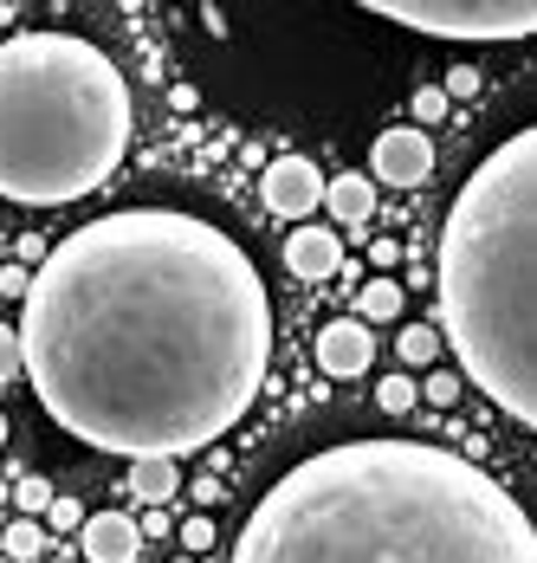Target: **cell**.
<instances>
[{
  "label": "cell",
  "instance_id": "obj_5",
  "mask_svg": "<svg viewBox=\"0 0 537 563\" xmlns=\"http://www.w3.org/2000/svg\"><path fill=\"white\" fill-rule=\"evenodd\" d=\"M382 20L434 40H525L537 33V0H357Z\"/></svg>",
  "mask_w": 537,
  "mask_h": 563
},
{
  "label": "cell",
  "instance_id": "obj_25",
  "mask_svg": "<svg viewBox=\"0 0 537 563\" xmlns=\"http://www.w3.org/2000/svg\"><path fill=\"white\" fill-rule=\"evenodd\" d=\"M136 531H143V538H162V531H168V518H162V506H150V518H143Z\"/></svg>",
  "mask_w": 537,
  "mask_h": 563
},
{
  "label": "cell",
  "instance_id": "obj_18",
  "mask_svg": "<svg viewBox=\"0 0 537 563\" xmlns=\"http://www.w3.org/2000/svg\"><path fill=\"white\" fill-rule=\"evenodd\" d=\"M46 525H53V531H78V525H85V506H78L72 493H53V506H46Z\"/></svg>",
  "mask_w": 537,
  "mask_h": 563
},
{
  "label": "cell",
  "instance_id": "obj_1",
  "mask_svg": "<svg viewBox=\"0 0 537 563\" xmlns=\"http://www.w3.org/2000/svg\"><path fill=\"white\" fill-rule=\"evenodd\" d=\"M266 363V279L215 221L123 208L65 233L26 279L20 369L85 448L201 453L253 408Z\"/></svg>",
  "mask_w": 537,
  "mask_h": 563
},
{
  "label": "cell",
  "instance_id": "obj_11",
  "mask_svg": "<svg viewBox=\"0 0 537 563\" xmlns=\"http://www.w3.org/2000/svg\"><path fill=\"white\" fill-rule=\"evenodd\" d=\"M324 208H330L337 227H363L376 214V181L370 175H330L324 181Z\"/></svg>",
  "mask_w": 537,
  "mask_h": 563
},
{
  "label": "cell",
  "instance_id": "obj_24",
  "mask_svg": "<svg viewBox=\"0 0 537 563\" xmlns=\"http://www.w3.org/2000/svg\"><path fill=\"white\" fill-rule=\"evenodd\" d=\"M0 291H7V298H26V273H20V266H0Z\"/></svg>",
  "mask_w": 537,
  "mask_h": 563
},
{
  "label": "cell",
  "instance_id": "obj_3",
  "mask_svg": "<svg viewBox=\"0 0 537 563\" xmlns=\"http://www.w3.org/2000/svg\"><path fill=\"white\" fill-rule=\"evenodd\" d=\"M440 338L460 383L537 421V130H512L440 227Z\"/></svg>",
  "mask_w": 537,
  "mask_h": 563
},
{
  "label": "cell",
  "instance_id": "obj_13",
  "mask_svg": "<svg viewBox=\"0 0 537 563\" xmlns=\"http://www.w3.org/2000/svg\"><path fill=\"white\" fill-rule=\"evenodd\" d=\"M46 544H53V538H46V525H33V518L0 525V551H7L13 563H40L46 558Z\"/></svg>",
  "mask_w": 537,
  "mask_h": 563
},
{
  "label": "cell",
  "instance_id": "obj_16",
  "mask_svg": "<svg viewBox=\"0 0 537 563\" xmlns=\"http://www.w3.org/2000/svg\"><path fill=\"white\" fill-rule=\"evenodd\" d=\"M402 363H434V350H440V338H434V324H408L402 331Z\"/></svg>",
  "mask_w": 537,
  "mask_h": 563
},
{
  "label": "cell",
  "instance_id": "obj_22",
  "mask_svg": "<svg viewBox=\"0 0 537 563\" xmlns=\"http://www.w3.org/2000/svg\"><path fill=\"white\" fill-rule=\"evenodd\" d=\"M473 91H480V71L473 65H453L447 71V98H473Z\"/></svg>",
  "mask_w": 537,
  "mask_h": 563
},
{
  "label": "cell",
  "instance_id": "obj_17",
  "mask_svg": "<svg viewBox=\"0 0 537 563\" xmlns=\"http://www.w3.org/2000/svg\"><path fill=\"white\" fill-rule=\"evenodd\" d=\"M460 389H467V383H460L453 369H434L428 383H421V395H428L434 408H453V401H460Z\"/></svg>",
  "mask_w": 537,
  "mask_h": 563
},
{
  "label": "cell",
  "instance_id": "obj_19",
  "mask_svg": "<svg viewBox=\"0 0 537 563\" xmlns=\"http://www.w3.org/2000/svg\"><path fill=\"white\" fill-rule=\"evenodd\" d=\"M13 506H20L26 518H33V511H46V506H53V486H46V479H20V486H13Z\"/></svg>",
  "mask_w": 537,
  "mask_h": 563
},
{
  "label": "cell",
  "instance_id": "obj_4",
  "mask_svg": "<svg viewBox=\"0 0 537 563\" xmlns=\"http://www.w3.org/2000/svg\"><path fill=\"white\" fill-rule=\"evenodd\" d=\"M130 85L78 33L0 40V195L65 208L98 195L130 150Z\"/></svg>",
  "mask_w": 537,
  "mask_h": 563
},
{
  "label": "cell",
  "instance_id": "obj_27",
  "mask_svg": "<svg viewBox=\"0 0 537 563\" xmlns=\"http://www.w3.org/2000/svg\"><path fill=\"white\" fill-rule=\"evenodd\" d=\"M182 563H195V558H182Z\"/></svg>",
  "mask_w": 537,
  "mask_h": 563
},
{
  "label": "cell",
  "instance_id": "obj_9",
  "mask_svg": "<svg viewBox=\"0 0 537 563\" xmlns=\"http://www.w3.org/2000/svg\"><path fill=\"white\" fill-rule=\"evenodd\" d=\"M78 544H85V563H136L143 531H136V518H123V511H91V518L78 525Z\"/></svg>",
  "mask_w": 537,
  "mask_h": 563
},
{
  "label": "cell",
  "instance_id": "obj_8",
  "mask_svg": "<svg viewBox=\"0 0 537 563\" xmlns=\"http://www.w3.org/2000/svg\"><path fill=\"white\" fill-rule=\"evenodd\" d=\"M370 356H376V338H370L363 318H337V324L318 331V369L324 376H363Z\"/></svg>",
  "mask_w": 537,
  "mask_h": 563
},
{
  "label": "cell",
  "instance_id": "obj_26",
  "mask_svg": "<svg viewBox=\"0 0 537 563\" xmlns=\"http://www.w3.org/2000/svg\"><path fill=\"white\" fill-rule=\"evenodd\" d=\"M0 441H7V415H0Z\"/></svg>",
  "mask_w": 537,
  "mask_h": 563
},
{
  "label": "cell",
  "instance_id": "obj_23",
  "mask_svg": "<svg viewBox=\"0 0 537 563\" xmlns=\"http://www.w3.org/2000/svg\"><path fill=\"white\" fill-rule=\"evenodd\" d=\"M182 544H188V551L201 558V551L215 544V525H208V518H188V525H182Z\"/></svg>",
  "mask_w": 537,
  "mask_h": 563
},
{
  "label": "cell",
  "instance_id": "obj_14",
  "mask_svg": "<svg viewBox=\"0 0 537 563\" xmlns=\"http://www.w3.org/2000/svg\"><path fill=\"white\" fill-rule=\"evenodd\" d=\"M357 318H363V324H388V318H402V285L395 279H370L363 285V298H357Z\"/></svg>",
  "mask_w": 537,
  "mask_h": 563
},
{
  "label": "cell",
  "instance_id": "obj_21",
  "mask_svg": "<svg viewBox=\"0 0 537 563\" xmlns=\"http://www.w3.org/2000/svg\"><path fill=\"white\" fill-rule=\"evenodd\" d=\"M13 376H20V331L0 324V383H13Z\"/></svg>",
  "mask_w": 537,
  "mask_h": 563
},
{
  "label": "cell",
  "instance_id": "obj_20",
  "mask_svg": "<svg viewBox=\"0 0 537 563\" xmlns=\"http://www.w3.org/2000/svg\"><path fill=\"white\" fill-rule=\"evenodd\" d=\"M447 104H453V98H447L440 85H421V91H415V123H440Z\"/></svg>",
  "mask_w": 537,
  "mask_h": 563
},
{
  "label": "cell",
  "instance_id": "obj_12",
  "mask_svg": "<svg viewBox=\"0 0 537 563\" xmlns=\"http://www.w3.org/2000/svg\"><path fill=\"white\" fill-rule=\"evenodd\" d=\"M175 493H182V466H175L168 453L130 460V499H136V506H168Z\"/></svg>",
  "mask_w": 537,
  "mask_h": 563
},
{
  "label": "cell",
  "instance_id": "obj_2",
  "mask_svg": "<svg viewBox=\"0 0 537 563\" xmlns=\"http://www.w3.org/2000/svg\"><path fill=\"white\" fill-rule=\"evenodd\" d=\"M233 563H537V531L467 453L337 441L272 479Z\"/></svg>",
  "mask_w": 537,
  "mask_h": 563
},
{
  "label": "cell",
  "instance_id": "obj_6",
  "mask_svg": "<svg viewBox=\"0 0 537 563\" xmlns=\"http://www.w3.org/2000/svg\"><path fill=\"white\" fill-rule=\"evenodd\" d=\"M260 195H266L272 214H285V221H305V214L324 201V175H318V163H311V156H278V163H266Z\"/></svg>",
  "mask_w": 537,
  "mask_h": 563
},
{
  "label": "cell",
  "instance_id": "obj_7",
  "mask_svg": "<svg viewBox=\"0 0 537 563\" xmlns=\"http://www.w3.org/2000/svg\"><path fill=\"white\" fill-rule=\"evenodd\" d=\"M370 169H376V181H388V188H421L434 175L428 130H382L376 150H370Z\"/></svg>",
  "mask_w": 537,
  "mask_h": 563
},
{
  "label": "cell",
  "instance_id": "obj_10",
  "mask_svg": "<svg viewBox=\"0 0 537 563\" xmlns=\"http://www.w3.org/2000/svg\"><path fill=\"white\" fill-rule=\"evenodd\" d=\"M343 266V240L330 233V227H298V233H285V273L305 285L330 279Z\"/></svg>",
  "mask_w": 537,
  "mask_h": 563
},
{
  "label": "cell",
  "instance_id": "obj_28",
  "mask_svg": "<svg viewBox=\"0 0 537 563\" xmlns=\"http://www.w3.org/2000/svg\"><path fill=\"white\" fill-rule=\"evenodd\" d=\"M0 525H7V518H0Z\"/></svg>",
  "mask_w": 537,
  "mask_h": 563
},
{
  "label": "cell",
  "instance_id": "obj_15",
  "mask_svg": "<svg viewBox=\"0 0 537 563\" xmlns=\"http://www.w3.org/2000/svg\"><path fill=\"white\" fill-rule=\"evenodd\" d=\"M415 401H421V389H415L408 376H382V383H376V408H382V415H408Z\"/></svg>",
  "mask_w": 537,
  "mask_h": 563
}]
</instances>
